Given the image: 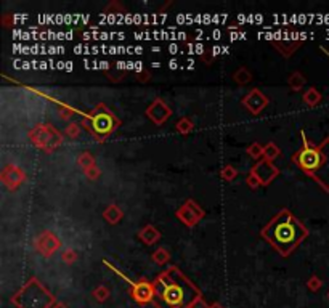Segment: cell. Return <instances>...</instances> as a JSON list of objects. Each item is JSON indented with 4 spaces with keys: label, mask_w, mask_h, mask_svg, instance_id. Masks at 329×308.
Listing matches in <instances>:
<instances>
[{
    "label": "cell",
    "mask_w": 329,
    "mask_h": 308,
    "mask_svg": "<svg viewBox=\"0 0 329 308\" xmlns=\"http://www.w3.org/2000/svg\"><path fill=\"white\" fill-rule=\"evenodd\" d=\"M198 289L175 268L160 276L154 286L158 308H190L198 300Z\"/></svg>",
    "instance_id": "cell-1"
},
{
    "label": "cell",
    "mask_w": 329,
    "mask_h": 308,
    "mask_svg": "<svg viewBox=\"0 0 329 308\" xmlns=\"http://www.w3.org/2000/svg\"><path fill=\"white\" fill-rule=\"evenodd\" d=\"M266 236L274 242V246L282 249V248H289V246H294L299 241V238L304 236V228H300L299 223L292 220V217L284 214L268 226Z\"/></svg>",
    "instance_id": "cell-2"
},
{
    "label": "cell",
    "mask_w": 329,
    "mask_h": 308,
    "mask_svg": "<svg viewBox=\"0 0 329 308\" xmlns=\"http://www.w3.org/2000/svg\"><path fill=\"white\" fill-rule=\"evenodd\" d=\"M50 300L52 298L44 289L34 288V289L22 290L16 304L20 305V308H47Z\"/></svg>",
    "instance_id": "cell-3"
},
{
    "label": "cell",
    "mask_w": 329,
    "mask_h": 308,
    "mask_svg": "<svg viewBox=\"0 0 329 308\" xmlns=\"http://www.w3.org/2000/svg\"><path fill=\"white\" fill-rule=\"evenodd\" d=\"M112 126V120L110 116H96L95 118V128L98 132H108Z\"/></svg>",
    "instance_id": "cell-4"
},
{
    "label": "cell",
    "mask_w": 329,
    "mask_h": 308,
    "mask_svg": "<svg viewBox=\"0 0 329 308\" xmlns=\"http://www.w3.org/2000/svg\"><path fill=\"white\" fill-rule=\"evenodd\" d=\"M191 308H206V305H204V304L201 302V300H200V298H198V300H196V302H194L193 305H191Z\"/></svg>",
    "instance_id": "cell-5"
},
{
    "label": "cell",
    "mask_w": 329,
    "mask_h": 308,
    "mask_svg": "<svg viewBox=\"0 0 329 308\" xmlns=\"http://www.w3.org/2000/svg\"><path fill=\"white\" fill-rule=\"evenodd\" d=\"M214 308H222V306H218V305H216V306H214Z\"/></svg>",
    "instance_id": "cell-6"
},
{
    "label": "cell",
    "mask_w": 329,
    "mask_h": 308,
    "mask_svg": "<svg viewBox=\"0 0 329 308\" xmlns=\"http://www.w3.org/2000/svg\"><path fill=\"white\" fill-rule=\"evenodd\" d=\"M328 297H329V296H328Z\"/></svg>",
    "instance_id": "cell-7"
}]
</instances>
